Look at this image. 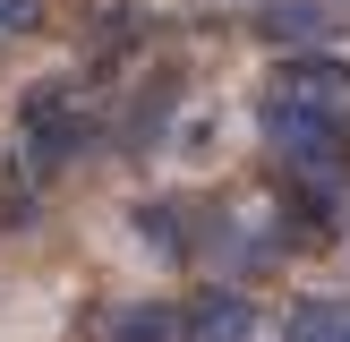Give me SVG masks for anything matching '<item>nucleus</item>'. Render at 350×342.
Returning a JSON list of instances; mask_svg holds the SVG:
<instances>
[{
  "mask_svg": "<svg viewBox=\"0 0 350 342\" xmlns=\"http://www.w3.org/2000/svg\"><path fill=\"white\" fill-rule=\"evenodd\" d=\"M282 342H350V300H325V291L299 300L282 317Z\"/></svg>",
  "mask_w": 350,
  "mask_h": 342,
  "instance_id": "6",
  "label": "nucleus"
},
{
  "mask_svg": "<svg viewBox=\"0 0 350 342\" xmlns=\"http://www.w3.org/2000/svg\"><path fill=\"white\" fill-rule=\"evenodd\" d=\"M103 342H180V308H163V300H129V308H111Z\"/></svg>",
  "mask_w": 350,
  "mask_h": 342,
  "instance_id": "5",
  "label": "nucleus"
},
{
  "mask_svg": "<svg viewBox=\"0 0 350 342\" xmlns=\"http://www.w3.org/2000/svg\"><path fill=\"white\" fill-rule=\"evenodd\" d=\"M180 334L188 342H256V308L239 300V291H197V300H188V317H180Z\"/></svg>",
  "mask_w": 350,
  "mask_h": 342,
  "instance_id": "2",
  "label": "nucleus"
},
{
  "mask_svg": "<svg viewBox=\"0 0 350 342\" xmlns=\"http://www.w3.org/2000/svg\"><path fill=\"white\" fill-rule=\"evenodd\" d=\"M34 26H43L34 0H0V34H34Z\"/></svg>",
  "mask_w": 350,
  "mask_h": 342,
  "instance_id": "7",
  "label": "nucleus"
},
{
  "mask_svg": "<svg viewBox=\"0 0 350 342\" xmlns=\"http://www.w3.org/2000/svg\"><path fill=\"white\" fill-rule=\"evenodd\" d=\"M68 154H77V120H68L51 94H34L26 103V163L51 171V163H68Z\"/></svg>",
  "mask_w": 350,
  "mask_h": 342,
  "instance_id": "3",
  "label": "nucleus"
},
{
  "mask_svg": "<svg viewBox=\"0 0 350 342\" xmlns=\"http://www.w3.org/2000/svg\"><path fill=\"white\" fill-rule=\"evenodd\" d=\"M342 9L334 0H282V9H256V34L265 43H308V34H334Z\"/></svg>",
  "mask_w": 350,
  "mask_h": 342,
  "instance_id": "4",
  "label": "nucleus"
},
{
  "mask_svg": "<svg viewBox=\"0 0 350 342\" xmlns=\"http://www.w3.org/2000/svg\"><path fill=\"white\" fill-rule=\"evenodd\" d=\"M350 60H325V51H308V60L273 68V86L256 94V120H265L273 154L299 171H342L350 163Z\"/></svg>",
  "mask_w": 350,
  "mask_h": 342,
  "instance_id": "1",
  "label": "nucleus"
}]
</instances>
